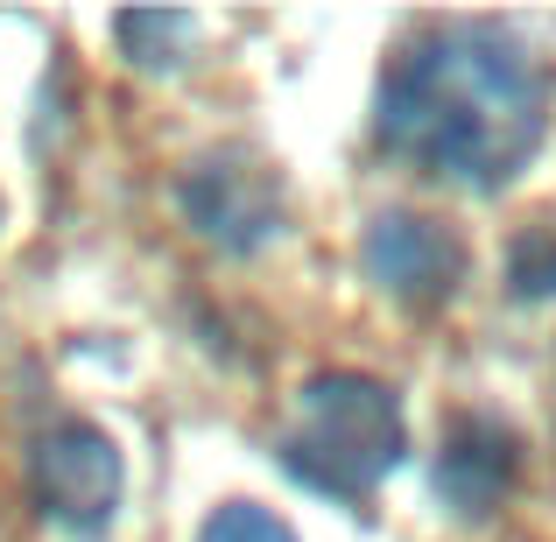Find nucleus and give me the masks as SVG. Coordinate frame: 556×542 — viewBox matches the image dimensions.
<instances>
[{"label":"nucleus","instance_id":"20e7f679","mask_svg":"<svg viewBox=\"0 0 556 542\" xmlns=\"http://www.w3.org/2000/svg\"><path fill=\"white\" fill-rule=\"evenodd\" d=\"M465 254L437 218H416V212H394V218H374L367 232V275L394 297H444L458 282Z\"/></svg>","mask_w":556,"mask_h":542},{"label":"nucleus","instance_id":"423d86ee","mask_svg":"<svg viewBox=\"0 0 556 542\" xmlns=\"http://www.w3.org/2000/svg\"><path fill=\"white\" fill-rule=\"evenodd\" d=\"M507 465H515L507 458V437L493 430V423H465L458 444L437 458V493H451L465 515H486L507 487Z\"/></svg>","mask_w":556,"mask_h":542},{"label":"nucleus","instance_id":"0eeeda50","mask_svg":"<svg viewBox=\"0 0 556 542\" xmlns=\"http://www.w3.org/2000/svg\"><path fill=\"white\" fill-rule=\"evenodd\" d=\"M198 542H296V535H289V521H275L268 507L232 501V507H218V515L198 529Z\"/></svg>","mask_w":556,"mask_h":542},{"label":"nucleus","instance_id":"6e6552de","mask_svg":"<svg viewBox=\"0 0 556 542\" xmlns=\"http://www.w3.org/2000/svg\"><path fill=\"white\" fill-rule=\"evenodd\" d=\"M515 275H521V289H529V297H543V289H556V247H549V240H521V254H515Z\"/></svg>","mask_w":556,"mask_h":542},{"label":"nucleus","instance_id":"f257e3e1","mask_svg":"<svg viewBox=\"0 0 556 542\" xmlns=\"http://www.w3.org/2000/svg\"><path fill=\"white\" fill-rule=\"evenodd\" d=\"M543 141V71L501 28H444L380 85V149L430 177L493 190Z\"/></svg>","mask_w":556,"mask_h":542},{"label":"nucleus","instance_id":"7ed1b4c3","mask_svg":"<svg viewBox=\"0 0 556 542\" xmlns=\"http://www.w3.org/2000/svg\"><path fill=\"white\" fill-rule=\"evenodd\" d=\"M28 479H36V507L64 535H106L121 507V451L92 423H56L28 458Z\"/></svg>","mask_w":556,"mask_h":542},{"label":"nucleus","instance_id":"39448f33","mask_svg":"<svg viewBox=\"0 0 556 542\" xmlns=\"http://www.w3.org/2000/svg\"><path fill=\"white\" fill-rule=\"evenodd\" d=\"M190 218H198L212 240H261V232L275 226V212H282V198H275V184L261 177L254 163H204L198 177H190Z\"/></svg>","mask_w":556,"mask_h":542},{"label":"nucleus","instance_id":"f03ea898","mask_svg":"<svg viewBox=\"0 0 556 542\" xmlns=\"http://www.w3.org/2000/svg\"><path fill=\"white\" fill-rule=\"evenodd\" d=\"M282 465L317 493L367 501L402 465V408L367 374H325L303 388V416L282 437Z\"/></svg>","mask_w":556,"mask_h":542}]
</instances>
